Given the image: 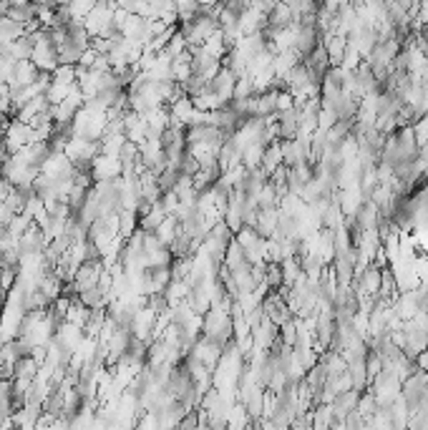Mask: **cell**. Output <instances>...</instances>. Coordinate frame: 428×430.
Segmentation results:
<instances>
[]
</instances>
